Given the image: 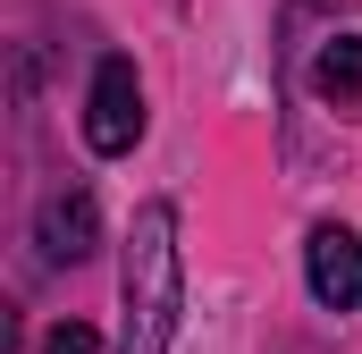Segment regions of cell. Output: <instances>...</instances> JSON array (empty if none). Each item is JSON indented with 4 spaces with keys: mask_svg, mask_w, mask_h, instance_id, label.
<instances>
[{
    "mask_svg": "<svg viewBox=\"0 0 362 354\" xmlns=\"http://www.w3.org/2000/svg\"><path fill=\"white\" fill-rule=\"evenodd\" d=\"M118 354H169L185 321V253H177V202H144L127 228L118 270Z\"/></svg>",
    "mask_w": 362,
    "mask_h": 354,
    "instance_id": "obj_1",
    "label": "cell"
},
{
    "mask_svg": "<svg viewBox=\"0 0 362 354\" xmlns=\"http://www.w3.org/2000/svg\"><path fill=\"white\" fill-rule=\"evenodd\" d=\"M85 144L101 161H127L144 144V76H135L127 51H110L93 68V85H85Z\"/></svg>",
    "mask_w": 362,
    "mask_h": 354,
    "instance_id": "obj_2",
    "label": "cell"
},
{
    "mask_svg": "<svg viewBox=\"0 0 362 354\" xmlns=\"http://www.w3.org/2000/svg\"><path fill=\"white\" fill-rule=\"evenodd\" d=\"M303 287H312L320 312H354L362 304V236L346 219H320L303 236Z\"/></svg>",
    "mask_w": 362,
    "mask_h": 354,
    "instance_id": "obj_3",
    "label": "cell"
},
{
    "mask_svg": "<svg viewBox=\"0 0 362 354\" xmlns=\"http://www.w3.org/2000/svg\"><path fill=\"white\" fill-rule=\"evenodd\" d=\"M34 245H42V262H51V270L93 262V253H101V202H93L85 185L42 194V211H34Z\"/></svg>",
    "mask_w": 362,
    "mask_h": 354,
    "instance_id": "obj_4",
    "label": "cell"
},
{
    "mask_svg": "<svg viewBox=\"0 0 362 354\" xmlns=\"http://www.w3.org/2000/svg\"><path fill=\"white\" fill-rule=\"evenodd\" d=\"M312 93L346 118V110H362V34H329L320 42V59H312Z\"/></svg>",
    "mask_w": 362,
    "mask_h": 354,
    "instance_id": "obj_5",
    "label": "cell"
},
{
    "mask_svg": "<svg viewBox=\"0 0 362 354\" xmlns=\"http://www.w3.org/2000/svg\"><path fill=\"white\" fill-rule=\"evenodd\" d=\"M42 354H101V338H93L85 321H51L42 329Z\"/></svg>",
    "mask_w": 362,
    "mask_h": 354,
    "instance_id": "obj_6",
    "label": "cell"
}]
</instances>
